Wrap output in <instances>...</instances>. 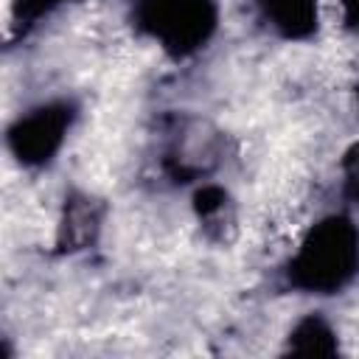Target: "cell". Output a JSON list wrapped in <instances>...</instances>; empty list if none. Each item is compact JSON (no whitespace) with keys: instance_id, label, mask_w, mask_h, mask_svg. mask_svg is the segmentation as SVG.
<instances>
[{"instance_id":"obj_1","label":"cell","mask_w":359,"mask_h":359,"mask_svg":"<svg viewBox=\"0 0 359 359\" xmlns=\"http://www.w3.org/2000/svg\"><path fill=\"white\" fill-rule=\"evenodd\" d=\"M356 266L359 233L348 219L328 216L309 233L289 272L297 286L317 294H331L356 275Z\"/></svg>"},{"instance_id":"obj_2","label":"cell","mask_w":359,"mask_h":359,"mask_svg":"<svg viewBox=\"0 0 359 359\" xmlns=\"http://www.w3.org/2000/svg\"><path fill=\"white\" fill-rule=\"evenodd\" d=\"M140 22L165 50H196L216 25L213 0H140Z\"/></svg>"},{"instance_id":"obj_3","label":"cell","mask_w":359,"mask_h":359,"mask_svg":"<svg viewBox=\"0 0 359 359\" xmlns=\"http://www.w3.org/2000/svg\"><path fill=\"white\" fill-rule=\"evenodd\" d=\"M261 8L266 20L283 31L286 36H303L311 31L317 20V3L314 0H261Z\"/></svg>"},{"instance_id":"obj_4","label":"cell","mask_w":359,"mask_h":359,"mask_svg":"<svg viewBox=\"0 0 359 359\" xmlns=\"http://www.w3.org/2000/svg\"><path fill=\"white\" fill-rule=\"evenodd\" d=\"M65 129V115H53V112H45V115H36V118H28L25 126H22V149L31 154V157H42L53 149L56 137L62 135Z\"/></svg>"},{"instance_id":"obj_5","label":"cell","mask_w":359,"mask_h":359,"mask_svg":"<svg viewBox=\"0 0 359 359\" xmlns=\"http://www.w3.org/2000/svg\"><path fill=\"white\" fill-rule=\"evenodd\" d=\"M342 6H345V20H348V25L359 31V0H342Z\"/></svg>"},{"instance_id":"obj_6","label":"cell","mask_w":359,"mask_h":359,"mask_svg":"<svg viewBox=\"0 0 359 359\" xmlns=\"http://www.w3.org/2000/svg\"><path fill=\"white\" fill-rule=\"evenodd\" d=\"M53 3H56V0H53Z\"/></svg>"}]
</instances>
